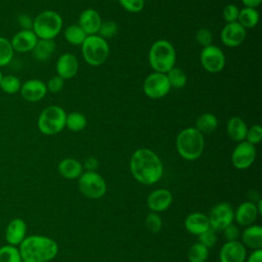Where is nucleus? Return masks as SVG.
<instances>
[{
	"label": "nucleus",
	"mask_w": 262,
	"mask_h": 262,
	"mask_svg": "<svg viewBox=\"0 0 262 262\" xmlns=\"http://www.w3.org/2000/svg\"><path fill=\"white\" fill-rule=\"evenodd\" d=\"M130 171L139 183L151 185L161 179L164 167L161 159L154 150L142 147L132 154Z\"/></svg>",
	"instance_id": "obj_1"
},
{
	"label": "nucleus",
	"mask_w": 262,
	"mask_h": 262,
	"mask_svg": "<svg viewBox=\"0 0 262 262\" xmlns=\"http://www.w3.org/2000/svg\"><path fill=\"white\" fill-rule=\"evenodd\" d=\"M19 254L24 262H48L58 253L57 243L44 235H30L19 245Z\"/></svg>",
	"instance_id": "obj_2"
},
{
	"label": "nucleus",
	"mask_w": 262,
	"mask_h": 262,
	"mask_svg": "<svg viewBox=\"0 0 262 262\" xmlns=\"http://www.w3.org/2000/svg\"><path fill=\"white\" fill-rule=\"evenodd\" d=\"M204 148V135L194 127H187L178 133L176 137V149L182 159L194 161L202 156Z\"/></svg>",
	"instance_id": "obj_3"
},
{
	"label": "nucleus",
	"mask_w": 262,
	"mask_h": 262,
	"mask_svg": "<svg viewBox=\"0 0 262 262\" xmlns=\"http://www.w3.org/2000/svg\"><path fill=\"white\" fill-rule=\"evenodd\" d=\"M148 62L155 72L166 74L176 62V51L171 42L160 39L155 41L148 51Z\"/></svg>",
	"instance_id": "obj_4"
},
{
	"label": "nucleus",
	"mask_w": 262,
	"mask_h": 262,
	"mask_svg": "<svg viewBox=\"0 0 262 262\" xmlns=\"http://www.w3.org/2000/svg\"><path fill=\"white\" fill-rule=\"evenodd\" d=\"M62 24V17L58 12L54 10H44L38 13L33 19L32 30L38 39L54 40L60 33Z\"/></svg>",
	"instance_id": "obj_5"
},
{
	"label": "nucleus",
	"mask_w": 262,
	"mask_h": 262,
	"mask_svg": "<svg viewBox=\"0 0 262 262\" xmlns=\"http://www.w3.org/2000/svg\"><path fill=\"white\" fill-rule=\"evenodd\" d=\"M84 60L92 66L98 67L104 63L110 54V46L105 39L96 35H88L81 45Z\"/></svg>",
	"instance_id": "obj_6"
},
{
	"label": "nucleus",
	"mask_w": 262,
	"mask_h": 262,
	"mask_svg": "<svg viewBox=\"0 0 262 262\" xmlns=\"http://www.w3.org/2000/svg\"><path fill=\"white\" fill-rule=\"evenodd\" d=\"M67 113L58 105H49L39 115L37 126L44 135H55L66 127Z\"/></svg>",
	"instance_id": "obj_7"
},
{
	"label": "nucleus",
	"mask_w": 262,
	"mask_h": 262,
	"mask_svg": "<svg viewBox=\"0 0 262 262\" xmlns=\"http://www.w3.org/2000/svg\"><path fill=\"white\" fill-rule=\"evenodd\" d=\"M78 187L82 194L92 200L100 199L106 192L105 180L96 171L83 172L79 177Z\"/></svg>",
	"instance_id": "obj_8"
},
{
	"label": "nucleus",
	"mask_w": 262,
	"mask_h": 262,
	"mask_svg": "<svg viewBox=\"0 0 262 262\" xmlns=\"http://www.w3.org/2000/svg\"><path fill=\"white\" fill-rule=\"evenodd\" d=\"M171 89L167 75L154 72L149 74L143 82V92L151 99H159L166 96Z\"/></svg>",
	"instance_id": "obj_9"
},
{
	"label": "nucleus",
	"mask_w": 262,
	"mask_h": 262,
	"mask_svg": "<svg viewBox=\"0 0 262 262\" xmlns=\"http://www.w3.org/2000/svg\"><path fill=\"white\" fill-rule=\"evenodd\" d=\"M200 60L202 67L205 71L216 74L223 70L225 66V55L221 48L216 45H209L203 47L200 55Z\"/></svg>",
	"instance_id": "obj_10"
},
{
	"label": "nucleus",
	"mask_w": 262,
	"mask_h": 262,
	"mask_svg": "<svg viewBox=\"0 0 262 262\" xmlns=\"http://www.w3.org/2000/svg\"><path fill=\"white\" fill-rule=\"evenodd\" d=\"M210 227L216 231L223 230L234 220V212L228 203L215 205L208 216Z\"/></svg>",
	"instance_id": "obj_11"
},
{
	"label": "nucleus",
	"mask_w": 262,
	"mask_h": 262,
	"mask_svg": "<svg viewBox=\"0 0 262 262\" xmlns=\"http://www.w3.org/2000/svg\"><path fill=\"white\" fill-rule=\"evenodd\" d=\"M256 159V147L250 142L244 140L236 144L232 154V165L238 170H245L249 168Z\"/></svg>",
	"instance_id": "obj_12"
},
{
	"label": "nucleus",
	"mask_w": 262,
	"mask_h": 262,
	"mask_svg": "<svg viewBox=\"0 0 262 262\" xmlns=\"http://www.w3.org/2000/svg\"><path fill=\"white\" fill-rule=\"evenodd\" d=\"M246 29L237 21L226 24L220 33L221 42L227 47H237L246 39Z\"/></svg>",
	"instance_id": "obj_13"
},
{
	"label": "nucleus",
	"mask_w": 262,
	"mask_h": 262,
	"mask_svg": "<svg viewBox=\"0 0 262 262\" xmlns=\"http://www.w3.org/2000/svg\"><path fill=\"white\" fill-rule=\"evenodd\" d=\"M20 95L28 102H37L47 94L46 84L39 79H30L21 83Z\"/></svg>",
	"instance_id": "obj_14"
},
{
	"label": "nucleus",
	"mask_w": 262,
	"mask_h": 262,
	"mask_svg": "<svg viewBox=\"0 0 262 262\" xmlns=\"http://www.w3.org/2000/svg\"><path fill=\"white\" fill-rule=\"evenodd\" d=\"M246 257V247L238 241L226 242L219 252L220 262H245Z\"/></svg>",
	"instance_id": "obj_15"
},
{
	"label": "nucleus",
	"mask_w": 262,
	"mask_h": 262,
	"mask_svg": "<svg viewBox=\"0 0 262 262\" xmlns=\"http://www.w3.org/2000/svg\"><path fill=\"white\" fill-rule=\"evenodd\" d=\"M38 41V37L33 30H19L15 33L10 40L11 46L14 51L25 53L32 51Z\"/></svg>",
	"instance_id": "obj_16"
},
{
	"label": "nucleus",
	"mask_w": 262,
	"mask_h": 262,
	"mask_svg": "<svg viewBox=\"0 0 262 262\" xmlns=\"http://www.w3.org/2000/svg\"><path fill=\"white\" fill-rule=\"evenodd\" d=\"M173 202L172 193L165 188L155 189L147 196V207L151 212L159 213L167 210Z\"/></svg>",
	"instance_id": "obj_17"
},
{
	"label": "nucleus",
	"mask_w": 262,
	"mask_h": 262,
	"mask_svg": "<svg viewBox=\"0 0 262 262\" xmlns=\"http://www.w3.org/2000/svg\"><path fill=\"white\" fill-rule=\"evenodd\" d=\"M79 69L77 57L70 52L61 54L56 61V73L63 80L72 79L76 76Z\"/></svg>",
	"instance_id": "obj_18"
},
{
	"label": "nucleus",
	"mask_w": 262,
	"mask_h": 262,
	"mask_svg": "<svg viewBox=\"0 0 262 262\" xmlns=\"http://www.w3.org/2000/svg\"><path fill=\"white\" fill-rule=\"evenodd\" d=\"M27 224L20 218H14L9 221L5 229V239L10 246H18L26 238Z\"/></svg>",
	"instance_id": "obj_19"
},
{
	"label": "nucleus",
	"mask_w": 262,
	"mask_h": 262,
	"mask_svg": "<svg viewBox=\"0 0 262 262\" xmlns=\"http://www.w3.org/2000/svg\"><path fill=\"white\" fill-rule=\"evenodd\" d=\"M102 23L101 16L93 8L84 9L79 16V26L87 35H96Z\"/></svg>",
	"instance_id": "obj_20"
},
{
	"label": "nucleus",
	"mask_w": 262,
	"mask_h": 262,
	"mask_svg": "<svg viewBox=\"0 0 262 262\" xmlns=\"http://www.w3.org/2000/svg\"><path fill=\"white\" fill-rule=\"evenodd\" d=\"M184 227L189 233L199 236L210 228L208 216L200 212L191 213L185 218Z\"/></svg>",
	"instance_id": "obj_21"
},
{
	"label": "nucleus",
	"mask_w": 262,
	"mask_h": 262,
	"mask_svg": "<svg viewBox=\"0 0 262 262\" xmlns=\"http://www.w3.org/2000/svg\"><path fill=\"white\" fill-rule=\"evenodd\" d=\"M256 204L253 202L242 203L234 212V219L242 226L252 225L258 216Z\"/></svg>",
	"instance_id": "obj_22"
},
{
	"label": "nucleus",
	"mask_w": 262,
	"mask_h": 262,
	"mask_svg": "<svg viewBox=\"0 0 262 262\" xmlns=\"http://www.w3.org/2000/svg\"><path fill=\"white\" fill-rule=\"evenodd\" d=\"M243 245L253 250H259L262 248V228L260 225L252 224L246 227L242 233Z\"/></svg>",
	"instance_id": "obj_23"
},
{
	"label": "nucleus",
	"mask_w": 262,
	"mask_h": 262,
	"mask_svg": "<svg viewBox=\"0 0 262 262\" xmlns=\"http://www.w3.org/2000/svg\"><path fill=\"white\" fill-rule=\"evenodd\" d=\"M59 174L66 179H76L79 178L83 173L82 164L73 158H67L59 162L57 166Z\"/></svg>",
	"instance_id": "obj_24"
},
{
	"label": "nucleus",
	"mask_w": 262,
	"mask_h": 262,
	"mask_svg": "<svg viewBox=\"0 0 262 262\" xmlns=\"http://www.w3.org/2000/svg\"><path fill=\"white\" fill-rule=\"evenodd\" d=\"M248 126L246 122L237 116L231 117L226 124V132L227 135L234 141L241 142L246 139Z\"/></svg>",
	"instance_id": "obj_25"
},
{
	"label": "nucleus",
	"mask_w": 262,
	"mask_h": 262,
	"mask_svg": "<svg viewBox=\"0 0 262 262\" xmlns=\"http://www.w3.org/2000/svg\"><path fill=\"white\" fill-rule=\"evenodd\" d=\"M56 50V43L54 40L38 39L35 47L32 50L33 56L41 61L49 59Z\"/></svg>",
	"instance_id": "obj_26"
},
{
	"label": "nucleus",
	"mask_w": 262,
	"mask_h": 262,
	"mask_svg": "<svg viewBox=\"0 0 262 262\" xmlns=\"http://www.w3.org/2000/svg\"><path fill=\"white\" fill-rule=\"evenodd\" d=\"M218 127V119L212 113H204L195 121V129L204 134H210Z\"/></svg>",
	"instance_id": "obj_27"
},
{
	"label": "nucleus",
	"mask_w": 262,
	"mask_h": 262,
	"mask_svg": "<svg viewBox=\"0 0 262 262\" xmlns=\"http://www.w3.org/2000/svg\"><path fill=\"white\" fill-rule=\"evenodd\" d=\"M237 23L245 29H251L258 25L259 23V12L255 8L244 7L239 9Z\"/></svg>",
	"instance_id": "obj_28"
},
{
	"label": "nucleus",
	"mask_w": 262,
	"mask_h": 262,
	"mask_svg": "<svg viewBox=\"0 0 262 262\" xmlns=\"http://www.w3.org/2000/svg\"><path fill=\"white\" fill-rule=\"evenodd\" d=\"M64 39L72 45H82L88 36L79 25H70L63 32Z\"/></svg>",
	"instance_id": "obj_29"
},
{
	"label": "nucleus",
	"mask_w": 262,
	"mask_h": 262,
	"mask_svg": "<svg viewBox=\"0 0 262 262\" xmlns=\"http://www.w3.org/2000/svg\"><path fill=\"white\" fill-rule=\"evenodd\" d=\"M87 125V119L86 117L79 112H72L67 115L66 119V127L73 131V132H79L82 131Z\"/></svg>",
	"instance_id": "obj_30"
},
{
	"label": "nucleus",
	"mask_w": 262,
	"mask_h": 262,
	"mask_svg": "<svg viewBox=\"0 0 262 262\" xmlns=\"http://www.w3.org/2000/svg\"><path fill=\"white\" fill-rule=\"evenodd\" d=\"M166 75H167V78H168L171 88L180 89V88L184 87L187 83V76L184 73V71L181 70L180 68L174 67L169 72H167Z\"/></svg>",
	"instance_id": "obj_31"
},
{
	"label": "nucleus",
	"mask_w": 262,
	"mask_h": 262,
	"mask_svg": "<svg viewBox=\"0 0 262 262\" xmlns=\"http://www.w3.org/2000/svg\"><path fill=\"white\" fill-rule=\"evenodd\" d=\"M21 87V82L18 77L14 75L2 76L0 81V89L7 94H15L19 92Z\"/></svg>",
	"instance_id": "obj_32"
},
{
	"label": "nucleus",
	"mask_w": 262,
	"mask_h": 262,
	"mask_svg": "<svg viewBox=\"0 0 262 262\" xmlns=\"http://www.w3.org/2000/svg\"><path fill=\"white\" fill-rule=\"evenodd\" d=\"M208 256L209 249L200 243L193 244L187 252V258L189 262H206Z\"/></svg>",
	"instance_id": "obj_33"
},
{
	"label": "nucleus",
	"mask_w": 262,
	"mask_h": 262,
	"mask_svg": "<svg viewBox=\"0 0 262 262\" xmlns=\"http://www.w3.org/2000/svg\"><path fill=\"white\" fill-rule=\"evenodd\" d=\"M14 55V50L10 40L0 36V68L10 63Z\"/></svg>",
	"instance_id": "obj_34"
},
{
	"label": "nucleus",
	"mask_w": 262,
	"mask_h": 262,
	"mask_svg": "<svg viewBox=\"0 0 262 262\" xmlns=\"http://www.w3.org/2000/svg\"><path fill=\"white\" fill-rule=\"evenodd\" d=\"M0 262H21L20 254L14 246H3L0 248Z\"/></svg>",
	"instance_id": "obj_35"
},
{
	"label": "nucleus",
	"mask_w": 262,
	"mask_h": 262,
	"mask_svg": "<svg viewBox=\"0 0 262 262\" xmlns=\"http://www.w3.org/2000/svg\"><path fill=\"white\" fill-rule=\"evenodd\" d=\"M117 33H118V25L113 20H106L101 23L97 35L106 40L116 36Z\"/></svg>",
	"instance_id": "obj_36"
},
{
	"label": "nucleus",
	"mask_w": 262,
	"mask_h": 262,
	"mask_svg": "<svg viewBox=\"0 0 262 262\" xmlns=\"http://www.w3.org/2000/svg\"><path fill=\"white\" fill-rule=\"evenodd\" d=\"M245 140L250 142L253 145L258 144L262 140V127H261V125L260 124H255V125L251 126L250 128L248 127Z\"/></svg>",
	"instance_id": "obj_37"
},
{
	"label": "nucleus",
	"mask_w": 262,
	"mask_h": 262,
	"mask_svg": "<svg viewBox=\"0 0 262 262\" xmlns=\"http://www.w3.org/2000/svg\"><path fill=\"white\" fill-rule=\"evenodd\" d=\"M145 225L149 231L157 233L162 229L163 222H162L161 217L157 213L150 212L145 217Z\"/></svg>",
	"instance_id": "obj_38"
},
{
	"label": "nucleus",
	"mask_w": 262,
	"mask_h": 262,
	"mask_svg": "<svg viewBox=\"0 0 262 262\" xmlns=\"http://www.w3.org/2000/svg\"><path fill=\"white\" fill-rule=\"evenodd\" d=\"M216 242H217L216 230H214L211 227L209 229H207L205 232H203L202 234L199 235V242L198 243L202 244L203 246H205L208 249L214 247Z\"/></svg>",
	"instance_id": "obj_39"
},
{
	"label": "nucleus",
	"mask_w": 262,
	"mask_h": 262,
	"mask_svg": "<svg viewBox=\"0 0 262 262\" xmlns=\"http://www.w3.org/2000/svg\"><path fill=\"white\" fill-rule=\"evenodd\" d=\"M119 4L128 12L137 13L144 8V0H119Z\"/></svg>",
	"instance_id": "obj_40"
},
{
	"label": "nucleus",
	"mask_w": 262,
	"mask_h": 262,
	"mask_svg": "<svg viewBox=\"0 0 262 262\" xmlns=\"http://www.w3.org/2000/svg\"><path fill=\"white\" fill-rule=\"evenodd\" d=\"M238 13H239V8L232 3L225 5L222 10V16L226 21V24L237 21Z\"/></svg>",
	"instance_id": "obj_41"
},
{
	"label": "nucleus",
	"mask_w": 262,
	"mask_h": 262,
	"mask_svg": "<svg viewBox=\"0 0 262 262\" xmlns=\"http://www.w3.org/2000/svg\"><path fill=\"white\" fill-rule=\"evenodd\" d=\"M195 40L201 46L207 47L209 45H212L213 35H212L210 30L205 29V28H201L195 32Z\"/></svg>",
	"instance_id": "obj_42"
},
{
	"label": "nucleus",
	"mask_w": 262,
	"mask_h": 262,
	"mask_svg": "<svg viewBox=\"0 0 262 262\" xmlns=\"http://www.w3.org/2000/svg\"><path fill=\"white\" fill-rule=\"evenodd\" d=\"M63 85H64V80L58 75H56L51 77L48 80V82L46 83V88H47V91L51 93H57L62 89Z\"/></svg>",
	"instance_id": "obj_43"
},
{
	"label": "nucleus",
	"mask_w": 262,
	"mask_h": 262,
	"mask_svg": "<svg viewBox=\"0 0 262 262\" xmlns=\"http://www.w3.org/2000/svg\"><path fill=\"white\" fill-rule=\"evenodd\" d=\"M223 234H224V237L227 242L237 241V237L239 235V229L236 225L231 223L223 229Z\"/></svg>",
	"instance_id": "obj_44"
},
{
	"label": "nucleus",
	"mask_w": 262,
	"mask_h": 262,
	"mask_svg": "<svg viewBox=\"0 0 262 262\" xmlns=\"http://www.w3.org/2000/svg\"><path fill=\"white\" fill-rule=\"evenodd\" d=\"M82 166L86 169V171H96L98 168V160L95 157H88L85 159Z\"/></svg>",
	"instance_id": "obj_45"
},
{
	"label": "nucleus",
	"mask_w": 262,
	"mask_h": 262,
	"mask_svg": "<svg viewBox=\"0 0 262 262\" xmlns=\"http://www.w3.org/2000/svg\"><path fill=\"white\" fill-rule=\"evenodd\" d=\"M18 24L23 30H32L33 28V19L27 14H20L18 16Z\"/></svg>",
	"instance_id": "obj_46"
},
{
	"label": "nucleus",
	"mask_w": 262,
	"mask_h": 262,
	"mask_svg": "<svg viewBox=\"0 0 262 262\" xmlns=\"http://www.w3.org/2000/svg\"><path fill=\"white\" fill-rule=\"evenodd\" d=\"M247 262H262V249L254 250L248 257Z\"/></svg>",
	"instance_id": "obj_47"
},
{
	"label": "nucleus",
	"mask_w": 262,
	"mask_h": 262,
	"mask_svg": "<svg viewBox=\"0 0 262 262\" xmlns=\"http://www.w3.org/2000/svg\"><path fill=\"white\" fill-rule=\"evenodd\" d=\"M262 0H242V3L244 4L245 7L249 8H257L261 4Z\"/></svg>",
	"instance_id": "obj_48"
},
{
	"label": "nucleus",
	"mask_w": 262,
	"mask_h": 262,
	"mask_svg": "<svg viewBox=\"0 0 262 262\" xmlns=\"http://www.w3.org/2000/svg\"><path fill=\"white\" fill-rule=\"evenodd\" d=\"M2 76H3V75H2V73H1V71H0V81H1V78H2Z\"/></svg>",
	"instance_id": "obj_49"
}]
</instances>
